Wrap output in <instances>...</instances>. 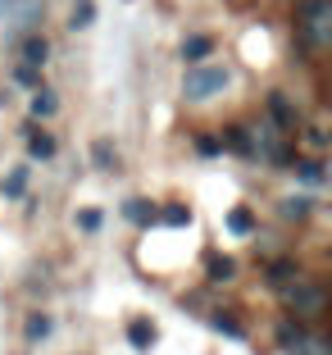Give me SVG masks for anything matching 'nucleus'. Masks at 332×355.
I'll list each match as a JSON object with an SVG mask.
<instances>
[{"label": "nucleus", "mask_w": 332, "mask_h": 355, "mask_svg": "<svg viewBox=\"0 0 332 355\" xmlns=\"http://www.w3.org/2000/svg\"><path fill=\"white\" fill-rule=\"evenodd\" d=\"M278 296H282V305H287V314H291V319H301V324L323 319V314H328V305H332L328 287H323L319 278H305V273L296 282H287Z\"/></svg>", "instance_id": "1"}, {"label": "nucleus", "mask_w": 332, "mask_h": 355, "mask_svg": "<svg viewBox=\"0 0 332 355\" xmlns=\"http://www.w3.org/2000/svg\"><path fill=\"white\" fill-rule=\"evenodd\" d=\"M232 87V69L228 64H214V60H200V64H187V73H182V96L191 105H205L214 96H223Z\"/></svg>", "instance_id": "2"}, {"label": "nucleus", "mask_w": 332, "mask_h": 355, "mask_svg": "<svg viewBox=\"0 0 332 355\" xmlns=\"http://www.w3.org/2000/svg\"><path fill=\"white\" fill-rule=\"evenodd\" d=\"M296 37H301L305 51H328L332 42V0H305L296 10Z\"/></svg>", "instance_id": "3"}, {"label": "nucleus", "mask_w": 332, "mask_h": 355, "mask_svg": "<svg viewBox=\"0 0 332 355\" xmlns=\"http://www.w3.org/2000/svg\"><path fill=\"white\" fill-rule=\"evenodd\" d=\"M273 337H278V351L282 355H332V342L323 333H310V328L301 324V319H282L278 328H273Z\"/></svg>", "instance_id": "4"}, {"label": "nucleus", "mask_w": 332, "mask_h": 355, "mask_svg": "<svg viewBox=\"0 0 332 355\" xmlns=\"http://www.w3.org/2000/svg\"><path fill=\"white\" fill-rule=\"evenodd\" d=\"M250 146H255V159H269V164H278V168H291V159H296L287 132H282L278 123H269V119L250 128Z\"/></svg>", "instance_id": "5"}, {"label": "nucleus", "mask_w": 332, "mask_h": 355, "mask_svg": "<svg viewBox=\"0 0 332 355\" xmlns=\"http://www.w3.org/2000/svg\"><path fill=\"white\" fill-rule=\"evenodd\" d=\"M0 10H5V23H10V28L32 32L37 23H42L46 5H42V0H0Z\"/></svg>", "instance_id": "6"}, {"label": "nucleus", "mask_w": 332, "mask_h": 355, "mask_svg": "<svg viewBox=\"0 0 332 355\" xmlns=\"http://www.w3.org/2000/svg\"><path fill=\"white\" fill-rule=\"evenodd\" d=\"M269 123H278L287 137L301 128V110L287 101V92H269Z\"/></svg>", "instance_id": "7"}, {"label": "nucleus", "mask_w": 332, "mask_h": 355, "mask_svg": "<svg viewBox=\"0 0 332 355\" xmlns=\"http://www.w3.org/2000/svg\"><path fill=\"white\" fill-rule=\"evenodd\" d=\"M159 342V328H155V319H146V314H137V319H128V346L132 351H150V346Z\"/></svg>", "instance_id": "8"}, {"label": "nucleus", "mask_w": 332, "mask_h": 355, "mask_svg": "<svg viewBox=\"0 0 332 355\" xmlns=\"http://www.w3.org/2000/svg\"><path fill=\"white\" fill-rule=\"evenodd\" d=\"M301 278V264L291 260V255H282V260H269V269H264V287L269 292H282L287 282H296Z\"/></svg>", "instance_id": "9"}, {"label": "nucleus", "mask_w": 332, "mask_h": 355, "mask_svg": "<svg viewBox=\"0 0 332 355\" xmlns=\"http://www.w3.org/2000/svg\"><path fill=\"white\" fill-rule=\"evenodd\" d=\"M46 55H51V42H46L42 32H37V28L23 32V42H19V60H23V64H32V69H42Z\"/></svg>", "instance_id": "10"}, {"label": "nucleus", "mask_w": 332, "mask_h": 355, "mask_svg": "<svg viewBox=\"0 0 332 355\" xmlns=\"http://www.w3.org/2000/svg\"><path fill=\"white\" fill-rule=\"evenodd\" d=\"M291 173L301 178L305 187H323V182H328V164H323L319 155H314V159H301V155H296V159H291Z\"/></svg>", "instance_id": "11"}, {"label": "nucleus", "mask_w": 332, "mask_h": 355, "mask_svg": "<svg viewBox=\"0 0 332 355\" xmlns=\"http://www.w3.org/2000/svg\"><path fill=\"white\" fill-rule=\"evenodd\" d=\"M209 328L223 337H232V342H246V324H241L232 310H209Z\"/></svg>", "instance_id": "12"}, {"label": "nucleus", "mask_w": 332, "mask_h": 355, "mask_svg": "<svg viewBox=\"0 0 332 355\" xmlns=\"http://www.w3.org/2000/svg\"><path fill=\"white\" fill-rule=\"evenodd\" d=\"M205 278H209V282H232V278H237V260H232V255L209 251V255H205Z\"/></svg>", "instance_id": "13"}, {"label": "nucleus", "mask_w": 332, "mask_h": 355, "mask_svg": "<svg viewBox=\"0 0 332 355\" xmlns=\"http://www.w3.org/2000/svg\"><path fill=\"white\" fill-rule=\"evenodd\" d=\"M123 219L137 223V228H155V205H150V200H141V196H128L123 200Z\"/></svg>", "instance_id": "14"}, {"label": "nucleus", "mask_w": 332, "mask_h": 355, "mask_svg": "<svg viewBox=\"0 0 332 355\" xmlns=\"http://www.w3.org/2000/svg\"><path fill=\"white\" fill-rule=\"evenodd\" d=\"M28 178H32V168H28V164L10 168V173L0 178V196H5V200H19L23 191H28Z\"/></svg>", "instance_id": "15"}, {"label": "nucleus", "mask_w": 332, "mask_h": 355, "mask_svg": "<svg viewBox=\"0 0 332 355\" xmlns=\"http://www.w3.org/2000/svg\"><path fill=\"white\" fill-rule=\"evenodd\" d=\"M191 205H182V200H173V205H164V209H155V223H164V228H191Z\"/></svg>", "instance_id": "16"}, {"label": "nucleus", "mask_w": 332, "mask_h": 355, "mask_svg": "<svg viewBox=\"0 0 332 355\" xmlns=\"http://www.w3.org/2000/svg\"><path fill=\"white\" fill-rule=\"evenodd\" d=\"M51 333H55V319H51L46 310H32V314H28V324H23V337L37 346V342H46Z\"/></svg>", "instance_id": "17"}, {"label": "nucleus", "mask_w": 332, "mask_h": 355, "mask_svg": "<svg viewBox=\"0 0 332 355\" xmlns=\"http://www.w3.org/2000/svg\"><path fill=\"white\" fill-rule=\"evenodd\" d=\"M278 214H282V219H291V223H305L314 214V200L310 196H282L278 200Z\"/></svg>", "instance_id": "18"}, {"label": "nucleus", "mask_w": 332, "mask_h": 355, "mask_svg": "<svg viewBox=\"0 0 332 355\" xmlns=\"http://www.w3.org/2000/svg\"><path fill=\"white\" fill-rule=\"evenodd\" d=\"M209 51H214V37H182V46H177L182 64H200V60H209Z\"/></svg>", "instance_id": "19"}, {"label": "nucleus", "mask_w": 332, "mask_h": 355, "mask_svg": "<svg viewBox=\"0 0 332 355\" xmlns=\"http://www.w3.org/2000/svg\"><path fill=\"white\" fill-rule=\"evenodd\" d=\"M60 114V96L51 87H32V119H55Z\"/></svg>", "instance_id": "20"}, {"label": "nucleus", "mask_w": 332, "mask_h": 355, "mask_svg": "<svg viewBox=\"0 0 332 355\" xmlns=\"http://www.w3.org/2000/svg\"><path fill=\"white\" fill-rule=\"evenodd\" d=\"M91 164L101 168V173H114V168H119V150H114V141H110V137L91 141Z\"/></svg>", "instance_id": "21"}, {"label": "nucleus", "mask_w": 332, "mask_h": 355, "mask_svg": "<svg viewBox=\"0 0 332 355\" xmlns=\"http://www.w3.org/2000/svg\"><path fill=\"white\" fill-rule=\"evenodd\" d=\"M23 132H28V155L32 159H55V137L51 132H37V128H23Z\"/></svg>", "instance_id": "22"}, {"label": "nucleus", "mask_w": 332, "mask_h": 355, "mask_svg": "<svg viewBox=\"0 0 332 355\" xmlns=\"http://www.w3.org/2000/svg\"><path fill=\"white\" fill-rule=\"evenodd\" d=\"M96 23V0H73V10H69V28L73 32H87Z\"/></svg>", "instance_id": "23"}, {"label": "nucleus", "mask_w": 332, "mask_h": 355, "mask_svg": "<svg viewBox=\"0 0 332 355\" xmlns=\"http://www.w3.org/2000/svg\"><path fill=\"white\" fill-rule=\"evenodd\" d=\"M223 146H228V150H237L241 159H255V146H250V128H228Z\"/></svg>", "instance_id": "24"}, {"label": "nucleus", "mask_w": 332, "mask_h": 355, "mask_svg": "<svg viewBox=\"0 0 332 355\" xmlns=\"http://www.w3.org/2000/svg\"><path fill=\"white\" fill-rule=\"evenodd\" d=\"M228 232H232V237H250V232H255V214H250L246 205H237L228 214Z\"/></svg>", "instance_id": "25"}, {"label": "nucleus", "mask_w": 332, "mask_h": 355, "mask_svg": "<svg viewBox=\"0 0 332 355\" xmlns=\"http://www.w3.org/2000/svg\"><path fill=\"white\" fill-rule=\"evenodd\" d=\"M73 223H78L82 232H101L105 214H101V209H78V214H73Z\"/></svg>", "instance_id": "26"}, {"label": "nucleus", "mask_w": 332, "mask_h": 355, "mask_svg": "<svg viewBox=\"0 0 332 355\" xmlns=\"http://www.w3.org/2000/svg\"><path fill=\"white\" fill-rule=\"evenodd\" d=\"M14 83H23V87H42V69H32V64H19V69H14Z\"/></svg>", "instance_id": "27"}, {"label": "nucleus", "mask_w": 332, "mask_h": 355, "mask_svg": "<svg viewBox=\"0 0 332 355\" xmlns=\"http://www.w3.org/2000/svg\"><path fill=\"white\" fill-rule=\"evenodd\" d=\"M196 150H200V155H205V159H214V155H223V141H218V137H196Z\"/></svg>", "instance_id": "28"}, {"label": "nucleus", "mask_w": 332, "mask_h": 355, "mask_svg": "<svg viewBox=\"0 0 332 355\" xmlns=\"http://www.w3.org/2000/svg\"><path fill=\"white\" fill-rule=\"evenodd\" d=\"M305 146L323 155V150H328V132H323V128H305Z\"/></svg>", "instance_id": "29"}]
</instances>
